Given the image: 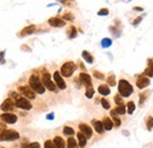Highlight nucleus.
<instances>
[{"label": "nucleus", "instance_id": "obj_31", "mask_svg": "<svg viewBox=\"0 0 153 148\" xmlns=\"http://www.w3.org/2000/svg\"><path fill=\"white\" fill-rule=\"evenodd\" d=\"M146 126H147V129L151 131L153 128V117L152 116H148L147 120H146Z\"/></svg>", "mask_w": 153, "mask_h": 148}, {"label": "nucleus", "instance_id": "obj_39", "mask_svg": "<svg viewBox=\"0 0 153 148\" xmlns=\"http://www.w3.org/2000/svg\"><path fill=\"white\" fill-rule=\"evenodd\" d=\"M73 15L70 13V12H67V13H65L64 14V20H73Z\"/></svg>", "mask_w": 153, "mask_h": 148}, {"label": "nucleus", "instance_id": "obj_26", "mask_svg": "<svg viewBox=\"0 0 153 148\" xmlns=\"http://www.w3.org/2000/svg\"><path fill=\"white\" fill-rule=\"evenodd\" d=\"M114 110H115V113H117L118 115H122V114H125V113H126V107H125L124 105L117 106V108H115Z\"/></svg>", "mask_w": 153, "mask_h": 148}, {"label": "nucleus", "instance_id": "obj_24", "mask_svg": "<svg viewBox=\"0 0 153 148\" xmlns=\"http://www.w3.org/2000/svg\"><path fill=\"white\" fill-rule=\"evenodd\" d=\"M93 94H94V88H93V86H88V87H86V93H85V95H86V98H88V99H92V97H93Z\"/></svg>", "mask_w": 153, "mask_h": 148}, {"label": "nucleus", "instance_id": "obj_1", "mask_svg": "<svg viewBox=\"0 0 153 148\" xmlns=\"http://www.w3.org/2000/svg\"><path fill=\"white\" fill-rule=\"evenodd\" d=\"M10 99H12L14 101V105L17 108H20V109H24V110H29L32 108V104H31L26 98L19 95L18 93L15 92H11L10 93Z\"/></svg>", "mask_w": 153, "mask_h": 148}, {"label": "nucleus", "instance_id": "obj_20", "mask_svg": "<svg viewBox=\"0 0 153 148\" xmlns=\"http://www.w3.org/2000/svg\"><path fill=\"white\" fill-rule=\"evenodd\" d=\"M111 116H112V120H113V125H114L115 127H119V126L121 125V120L118 117V114L115 113L114 109L111 110Z\"/></svg>", "mask_w": 153, "mask_h": 148}, {"label": "nucleus", "instance_id": "obj_33", "mask_svg": "<svg viewBox=\"0 0 153 148\" xmlns=\"http://www.w3.org/2000/svg\"><path fill=\"white\" fill-rule=\"evenodd\" d=\"M44 148H57V147H55V145L53 143V141L46 140L45 143H44Z\"/></svg>", "mask_w": 153, "mask_h": 148}, {"label": "nucleus", "instance_id": "obj_13", "mask_svg": "<svg viewBox=\"0 0 153 148\" xmlns=\"http://www.w3.org/2000/svg\"><path fill=\"white\" fill-rule=\"evenodd\" d=\"M136 85H137L138 88L143 90V88H145V87H147V86L150 85V79L146 78V76H144V75H141V76H139V78L137 79Z\"/></svg>", "mask_w": 153, "mask_h": 148}, {"label": "nucleus", "instance_id": "obj_28", "mask_svg": "<svg viewBox=\"0 0 153 148\" xmlns=\"http://www.w3.org/2000/svg\"><path fill=\"white\" fill-rule=\"evenodd\" d=\"M63 132H64V134H65V135H68V136H71V135H74V129H73L72 127H70V126H66V127H64Z\"/></svg>", "mask_w": 153, "mask_h": 148}, {"label": "nucleus", "instance_id": "obj_37", "mask_svg": "<svg viewBox=\"0 0 153 148\" xmlns=\"http://www.w3.org/2000/svg\"><path fill=\"white\" fill-rule=\"evenodd\" d=\"M114 101H115V104H117L118 106L124 105V104H122V99L120 98V95H115V97H114Z\"/></svg>", "mask_w": 153, "mask_h": 148}, {"label": "nucleus", "instance_id": "obj_23", "mask_svg": "<svg viewBox=\"0 0 153 148\" xmlns=\"http://www.w3.org/2000/svg\"><path fill=\"white\" fill-rule=\"evenodd\" d=\"M67 148H78V142L75 141L74 138L70 136L67 140Z\"/></svg>", "mask_w": 153, "mask_h": 148}, {"label": "nucleus", "instance_id": "obj_43", "mask_svg": "<svg viewBox=\"0 0 153 148\" xmlns=\"http://www.w3.org/2000/svg\"><path fill=\"white\" fill-rule=\"evenodd\" d=\"M46 119H47V120H53V119H54V113H50V114L46 116Z\"/></svg>", "mask_w": 153, "mask_h": 148}, {"label": "nucleus", "instance_id": "obj_22", "mask_svg": "<svg viewBox=\"0 0 153 148\" xmlns=\"http://www.w3.org/2000/svg\"><path fill=\"white\" fill-rule=\"evenodd\" d=\"M81 55H82L84 60H85L86 63H88V64H92V63H93V56H92L87 51H82Z\"/></svg>", "mask_w": 153, "mask_h": 148}, {"label": "nucleus", "instance_id": "obj_11", "mask_svg": "<svg viewBox=\"0 0 153 148\" xmlns=\"http://www.w3.org/2000/svg\"><path fill=\"white\" fill-rule=\"evenodd\" d=\"M79 129H80V133H82L87 139L92 138V135H93V131H92L91 126H88L86 124H80L79 125Z\"/></svg>", "mask_w": 153, "mask_h": 148}, {"label": "nucleus", "instance_id": "obj_2", "mask_svg": "<svg viewBox=\"0 0 153 148\" xmlns=\"http://www.w3.org/2000/svg\"><path fill=\"white\" fill-rule=\"evenodd\" d=\"M28 83H29V87L32 88V90L38 93V94H44L45 93V86L43 85V81L40 80V78L38 75H31L29 79H28Z\"/></svg>", "mask_w": 153, "mask_h": 148}, {"label": "nucleus", "instance_id": "obj_32", "mask_svg": "<svg viewBox=\"0 0 153 148\" xmlns=\"http://www.w3.org/2000/svg\"><path fill=\"white\" fill-rule=\"evenodd\" d=\"M21 148H40V145L38 142H32V143H28V145H24Z\"/></svg>", "mask_w": 153, "mask_h": 148}, {"label": "nucleus", "instance_id": "obj_21", "mask_svg": "<svg viewBox=\"0 0 153 148\" xmlns=\"http://www.w3.org/2000/svg\"><path fill=\"white\" fill-rule=\"evenodd\" d=\"M98 92H99L101 95H108V94L111 93V90L108 88L107 85H100V86L98 87Z\"/></svg>", "mask_w": 153, "mask_h": 148}, {"label": "nucleus", "instance_id": "obj_17", "mask_svg": "<svg viewBox=\"0 0 153 148\" xmlns=\"http://www.w3.org/2000/svg\"><path fill=\"white\" fill-rule=\"evenodd\" d=\"M77 138H78V145L80 146V148H85L86 142H87V138L82 133H80V132L77 134Z\"/></svg>", "mask_w": 153, "mask_h": 148}, {"label": "nucleus", "instance_id": "obj_46", "mask_svg": "<svg viewBox=\"0 0 153 148\" xmlns=\"http://www.w3.org/2000/svg\"><path fill=\"white\" fill-rule=\"evenodd\" d=\"M0 148H4V147H0Z\"/></svg>", "mask_w": 153, "mask_h": 148}, {"label": "nucleus", "instance_id": "obj_45", "mask_svg": "<svg viewBox=\"0 0 153 148\" xmlns=\"http://www.w3.org/2000/svg\"><path fill=\"white\" fill-rule=\"evenodd\" d=\"M133 10H134V11H138V12H143V11H144V8H143V7H138V6L133 7Z\"/></svg>", "mask_w": 153, "mask_h": 148}, {"label": "nucleus", "instance_id": "obj_16", "mask_svg": "<svg viewBox=\"0 0 153 148\" xmlns=\"http://www.w3.org/2000/svg\"><path fill=\"white\" fill-rule=\"evenodd\" d=\"M92 125H93L94 129H96L97 133H99V134H103V132L105 131V129H104V126H103V122L99 121V120H93V121H92Z\"/></svg>", "mask_w": 153, "mask_h": 148}, {"label": "nucleus", "instance_id": "obj_5", "mask_svg": "<svg viewBox=\"0 0 153 148\" xmlns=\"http://www.w3.org/2000/svg\"><path fill=\"white\" fill-rule=\"evenodd\" d=\"M20 138V134L13 129H6L0 133V141H14Z\"/></svg>", "mask_w": 153, "mask_h": 148}, {"label": "nucleus", "instance_id": "obj_29", "mask_svg": "<svg viewBox=\"0 0 153 148\" xmlns=\"http://www.w3.org/2000/svg\"><path fill=\"white\" fill-rule=\"evenodd\" d=\"M106 80H107V83L110 86H115V76H114V74H110Z\"/></svg>", "mask_w": 153, "mask_h": 148}, {"label": "nucleus", "instance_id": "obj_44", "mask_svg": "<svg viewBox=\"0 0 153 148\" xmlns=\"http://www.w3.org/2000/svg\"><path fill=\"white\" fill-rule=\"evenodd\" d=\"M140 21H141V17H140V18H137V19L134 20V22H133V25H134V26H137V25H138V24H139Z\"/></svg>", "mask_w": 153, "mask_h": 148}, {"label": "nucleus", "instance_id": "obj_36", "mask_svg": "<svg viewBox=\"0 0 153 148\" xmlns=\"http://www.w3.org/2000/svg\"><path fill=\"white\" fill-rule=\"evenodd\" d=\"M152 75H153V72L151 71V68L147 67V68L145 69V72H144V76H146V78H151Z\"/></svg>", "mask_w": 153, "mask_h": 148}, {"label": "nucleus", "instance_id": "obj_6", "mask_svg": "<svg viewBox=\"0 0 153 148\" xmlns=\"http://www.w3.org/2000/svg\"><path fill=\"white\" fill-rule=\"evenodd\" d=\"M18 92L21 94V97H24L26 99H31V100L36 99V92L29 86H19Z\"/></svg>", "mask_w": 153, "mask_h": 148}, {"label": "nucleus", "instance_id": "obj_34", "mask_svg": "<svg viewBox=\"0 0 153 148\" xmlns=\"http://www.w3.org/2000/svg\"><path fill=\"white\" fill-rule=\"evenodd\" d=\"M93 75H94L97 79H99V80H105V75H104L103 73L98 72V71H94V72H93Z\"/></svg>", "mask_w": 153, "mask_h": 148}, {"label": "nucleus", "instance_id": "obj_4", "mask_svg": "<svg viewBox=\"0 0 153 148\" xmlns=\"http://www.w3.org/2000/svg\"><path fill=\"white\" fill-rule=\"evenodd\" d=\"M75 69H77V65L74 63H72V61H67V63H65L63 66H61L60 74H61V76L68 78L75 72Z\"/></svg>", "mask_w": 153, "mask_h": 148}, {"label": "nucleus", "instance_id": "obj_25", "mask_svg": "<svg viewBox=\"0 0 153 148\" xmlns=\"http://www.w3.org/2000/svg\"><path fill=\"white\" fill-rule=\"evenodd\" d=\"M77 37V28L74 27V26H71L70 28H68V38L70 39H73V38H75Z\"/></svg>", "mask_w": 153, "mask_h": 148}, {"label": "nucleus", "instance_id": "obj_30", "mask_svg": "<svg viewBox=\"0 0 153 148\" xmlns=\"http://www.w3.org/2000/svg\"><path fill=\"white\" fill-rule=\"evenodd\" d=\"M134 109H136L134 102H133V101H130V102L127 104V113H129V114H132V113L134 112Z\"/></svg>", "mask_w": 153, "mask_h": 148}, {"label": "nucleus", "instance_id": "obj_18", "mask_svg": "<svg viewBox=\"0 0 153 148\" xmlns=\"http://www.w3.org/2000/svg\"><path fill=\"white\" fill-rule=\"evenodd\" d=\"M53 143L55 145L57 148H65V147H66L64 139H63V138H60V136H55V138L53 139Z\"/></svg>", "mask_w": 153, "mask_h": 148}, {"label": "nucleus", "instance_id": "obj_27", "mask_svg": "<svg viewBox=\"0 0 153 148\" xmlns=\"http://www.w3.org/2000/svg\"><path fill=\"white\" fill-rule=\"evenodd\" d=\"M112 45V40L110 39V38H104L103 40H101V47L103 48H107V47H110Z\"/></svg>", "mask_w": 153, "mask_h": 148}, {"label": "nucleus", "instance_id": "obj_12", "mask_svg": "<svg viewBox=\"0 0 153 148\" xmlns=\"http://www.w3.org/2000/svg\"><path fill=\"white\" fill-rule=\"evenodd\" d=\"M48 24L52 26V27H64L66 25L65 20L64 19H60L58 17H54V18H50L48 19Z\"/></svg>", "mask_w": 153, "mask_h": 148}, {"label": "nucleus", "instance_id": "obj_35", "mask_svg": "<svg viewBox=\"0 0 153 148\" xmlns=\"http://www.w3.org/2000/svg\"><path fill=\"white\" fill-rule=\"evenodd\" d=\"M101 105H103V107H104L105 109H110V108H111L110 102H108L106 99H101Z\"/></svg>", "mask_w": 153, "mask_h": 148}, {"label": "nucleus", "instance_id": "obj_3", "mask_svg": "<svg viewBox=\"0 0 153 148\" xmlns=\"http://www.w3.org/2000/svg\"><path fill=\"white\" fill-rule=\"evenodd\" d=\"M118 92L121 97L126 98V97H130L133 93V87L129 81H126L124 79H120L119 83H118Z\"/></svg>", "mask_w": 153, "mask_h": 148}, {"label": "nucleus", "instance_id": "obj_41", "mask_svg": "<svg viewBox=\"0 0 153 148\" xmlns=\"http://www.w3.org/2000/svg\"><path fill=\"white\" fill-rule=\"evenodd\" d=\"M148 68H151V71L153 72V58L148 59Z\"/></svg>", "mask_w": 153, "mask_h": 148}, {"label": "nucleus", "instance_id": "obj_9", "mask_svg": "<svg viewBox=\"0 0 153 148\" xmlns=\"http://www.w3.org/2000/svg\"><path fill=\"white\" fill-rule=\"evenodd\" d=\"M0 120L5 124H14L18 120V116L15 114H12V113H4V114L0 115Z\"/></svg>", "mask_w": 153, "mask_h": 148}, {"label": "nucleus", "instance_id": "obj_38", "mask_svg": "<svg viewBox=\"0 0 153 148\" xmlns=\"http://www.w3.org/2000/svg\"><path fill=\"white\" fill-rule=\"evenodd\" d=\"M108 14V10L107 8H101L98 11V15H107Z\"/></svg>", "mask_w": 153, "mask_h": 148}, {"label": "nucleus", "instance_id": "obj_42", "mask_svg": "<svg viewBox=\"0 0 153 148\" xmlns=\"http://www.w3.org/2000/svg\"><path fill=\"white\" fill-rule=\"evenodd\" d=\"M7 128H6V126H5V124H0V133H3L4 131H6Z\"/></svg>", "mask_w": 153, "mask_h": 148}, {"label": "nucleus", "instance_id": "obj_19", "mask_svg": "<svg viewBox=\"0 0 153 148\" xmlns=\"http://www.w3.org/2000/svg\"><path fill=\"white\" fill-rule=\"evenodd\" d=\"M103 126H104V129H106V131H111L114 127L113 121L110 119V117H105L103 120Z\"/></svg>", "mask_w": 153, "mask_h": 148}, {"label": "nucleus", "instance_id": "obj_10", "mask_svg": "<svg viewBox=\"0 0 153 148\" xmlns=\"http://www.w3.org/2000/svg\"><path fill=\"white\" fill-rule=\"evenodd\" d=\"M0 108H1V110H4V112H11V110H13L14 108H15V105H14V101L12 100V99H10V98H7L3 104H1V106H0Z\"/></svg>", "mask_w": 153, "mask_h": 148}, {"label": "nucleus", "instance_id": "obj_7", "mask_svg": "<svg viewBox=\"0 0 153 148\" xmlns=\"http://www.w3.org/2000/svg\"><path fill=\"white\" fill-rule=\"evenodd\" d=\"M41 81H43V85L45 86V88H47L48 91H51V92H54L55 90H57V86H55V83L52 81V79H51V74L50 73H44L43 74V76H41Z\"/></svg>", "mask_w": 153, "mask_h": 148}, {"label": "nucleus", "instance_id": "obj_40", "mask_svg": "<svg viewBox=\"0 0 153 148\" xmlns=\"http://www.w3.org/2000/svg\"><path fill=\"white\" fill-rule=\"evenodd\" d=\"M4 58H5V51L3 52H0V64H4L5 60H4Z\"/></svg>", "mask_w": 153, "mask_h": 148}, {"label": "nucleus", "instance_id": "obj_14", "mask_svg": "<svg viewBox=\"0 0 153 148\" xmlns=\"http://www.w3.org/2000/svg\"><path fill=\"white\" fill-rule=\"evenodd\" d=\"M78 79H79V80H80V82H81L82 85H85L86 87H88V86H91V85H92L91 76H89L87 73H80Z\"/></svg>", "mask_w": 153, "mask_h": 148}, {"label": "nucleus", "instance_id": "obj_15", "mask_svg": "<svg viewBox=\"0 0 153 148\" xmlns=\"http://www.w3.org/2000/svg\"><path fill=\"white\" fill-rule=\"evenodd\" d=\"M34 31H36V26L34 25H29V26H27V27H25L22 29L19 35L20 37H25V35H28V34H32Z\"/></svg>", "mask_w": 153, "mask_h": 148}, {"label": "nucleus", "instance_id": "obj_8", "mask_svg": "<svg viewBox=\"0 0 153 148\" xmlns=\"http://www.w3.org/2000/svg\"><path fill=\"white\" fill-rule=\"evenodd\" d=\"M53 79H54V83H55V86L59 88V90H65V88H66V83H65L63 76H61L60 72H58V71L54 72V74H53Z\"/></svg>", "mask_w": 153, "mask_h": 148}]
</instances>
